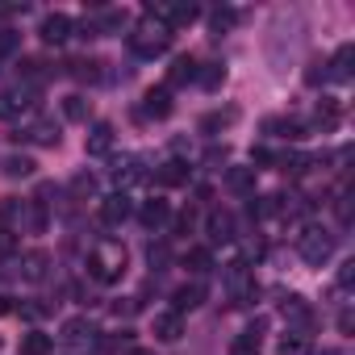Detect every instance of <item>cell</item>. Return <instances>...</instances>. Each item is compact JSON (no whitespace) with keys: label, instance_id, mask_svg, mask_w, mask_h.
Here are the masks:
<instances>
[{"label":"cell","instance_id":"obj_27","mask_svg":"<svg viewBox=\"0 0 355 355\" xmlns=\"http://www.w3.org/2000/svg\"><path fill=\"white\" fill-rule=\"evenodd\" d=\"M21 272H26V280H42V276H46V255H42V251H30V255L21 259Z\"/></svg>","mask_w":355,"mask_h":355},{"label":"cell","instance_id":"obj_25","mask_svg":"<svg viewBox=\"0 0 355 355\" xmlns=\"http://www.w3.org/2000/svg\"><path fill=\"white\" fill-rule=\"evenodd\" d=\"M276 351H280V355H305V351H309V338H305L301 330H288V334L280 338Z\"/></svg>","mask_w":355,"mask_h":355},{"label":"cell","instance_id":"obj_7","mask_svg":"<svg viewBox=\"0 0 355 355\" xmlns=\"http://www.w3.org/2000/svg\"><path fill=\"white\" fill-rule=\"evenodd\" d=\"M130 214H134V201H130L125 193H113V197L101 201V218H105V226H121Z\"/></svg>","mask_w":355,"mask_h":355},{"label":"cell","instance_id":"obj_34","mask_svg":"<svg viewBox=\"0 0 355 355\" xmlns=\"http://www.w3.org/2000/svg\"><path fill=\"white\" fill-rule=\"evenodd\" d=\"M17 42H21V34H13V30H0V59H5V55H13V51H17Z\"/></svg>","mask_w":355,"mask_h":355},{"label":"cell","instance_id":"obj_40","mask_svg":"<svg viewBox=\"0 0 355 355\" xmlns=\"http://www.w3.org/2000/svg\"><path fill=\"white\" fill-rule=\"evenodd\" d=\"M134 309H138V301H117V305H113V313H117V318H130Z\"/></svg>","mask_w":355,"mask_h":355},{"label":"cell","instance_id":"obj_39","mask_svg":"<svg viewBox=\"0 0 355 355\" xmlns=\"http://www.w3.org/2000/svg\"><path fill=\"white\" fill-rule=\"evenodd\" d=\"M230 21H234V13H230V9H218V13H214V30H226Z\"/></svg>","mask_w":355,"mask_h":355},{"label":"cell","instance_id":"obj_5","mask_svg":"<svg viewBox=\"0 0 355 355\" xmlns=\"http://www.w3.org/2000/svg\"><path fill=\"white\" fill-rule=\"evenodd\" d=\"M30 109H34V88H13V92L0 96V117H5V121L21 117V113H30Z\"/></svg>","mask_w":355,"mask_h":355},{"label":"cell","instance_id":"obj_35","mask_svg":"<svg viewBox=\"0 0 355 355\" xmlns=\"http://www.w3.org/2000/svg\"><path fill=\"white\" fill-rule=\"evenodd\" d=\"M272 163H276V155H272L268 146H255V150H251V171H255V167H272Z\"/></svg>","mask_w":355,"mask_h":355},{"label":"cell","instance_id":"obj_11","mask_svg":"<svg viewBox=\"0 0 355 355\" xmlns=\"http://www.w3.org/2000/svg\"><path fill=\"white\" fill-rule=\"evenodd\" d=\"M167 218H171V209H167V201H163V197H155V201H146V205L138 209V222H142L146 230H159Z\"/></svg>","mask_w":355,"mask_h":355},{"label":"cell","instance_id":"obj_19","mask_svg":"<svg viewBox=\"0 0 355 355\" xmlns=\"http://www.w3.org/2000/svg\"><path fill=\"white\" fill-rule=\"evenodd\" d=\"M230 355H259V326L243 330V334L230 343Z\"/></svg>","mask_w":355,"mask_h":355},{"label":"cell","instance_id":"obj_29","mask_svg":"<svg viewBox=\"0 0 355 355\" xmlns=\"http://www.w3.org/2000/svg\"><path fill=\"white\" fill-rule=\"evenodd\" d=\"M92 26H96V34H117V30L125 26V13H121V9H109V13H105L101 21H92Z\"/></svg>","mask_w":355,"mask_h":355},{"label":"cell","instance_id":"obj_12","mask_svg":"<svg viewBox=\"0 0 355 355\" xmlns=\"http://www.w3.org/2000/svg\"><path fill=\"white\" fill-rule=\"evenodd\" d=\"M92 334H96V330H92V322H88V318H67V322L59 326V338H63V343H71V347H76V343H88Z\"/></svg>","mask_w":355,"mask_h":355},{"label":"cell","instance_id":"obj_8","mask_svg":"<svg viewBox=\"0 0 355 355\" xmlns=\"http://www.w3.org/2000/svg\"><path fill=\"white\" fill-rule=\"evenodd\" d=\"M184 334V318L175 313V309H167V313H155V338L159 343H175Z\"/></svg>","mask_w":355,"mask_h":355},{"label":"cell","instance_id":"obj_15","mask_svg":"<svg viewBox=\"0 0 355 355\" xmlns=\"http://www.w3.org/2000/svg\"><path fill=\"white\" fill-rule=\"evenodd\" d=\"M205 305V284H184V288H175V313H184V309H197Z\"/></svg>","mask_w":355,"mask_h":355},{"label":"cell","instance_id":"obj_38","mask_svg":"<svg viewBox=\"0 0 355 355\" xmlns=\"http://www.w3.org/2000/svg\"><path fill=\"white\" fill-rule=\"evenodd\" d=\"M351 280H355V259H347L338 268V288H351Z\"/></svg>","mask_w":355,"mask_h":355},{"label":"cell","instance_id":"obj_24","mask_svg":"<svg viewBox=\"0 0 355 355\" xmlns=\"http://www.w3.org/2000/svg\"><path fill=\"white\" fill-rule=\"evenodd\" d=\"M184 263H189V272H197V276H205V272L214 268V255H209V247H193V251L184 255Z\"/></svg>","mask_w":355,"mask_h":355},{"label":"cell","instance_id":"obj_43","mask_svg":"<svg viewBox=\"0 0 355 355\" xmlns=\"http://www.w3.org/2000/svg\"><path fill=\"white\" fill-rule=\"evenodd\" d=\"M13 309V297H0V313H9Z\"/></svg>","mask_w":355,"mask_h":355},{"label":"cell","instance_id":"obj_37","mask_svg":"<svg viewBox=\"0 0 355 355\" xmlns=\"http://www.w3.org/2000/svg\"><path fill=\"white\" fill-rule=\"evenodd\" d=\"M226 121H234V113H209V117L201 121V130H218V125H226Z\"/></svg>","mask_w":355,"mask_h":355},{"label":"cell","instance_id":"obj_21","mask_svg":"<svg viewBox=\"0 0 355 355\" xmlns=\"http://www.w3.org/2000/svg\"><path fill=\"white\" fill-rule=\"evenodd\" d=\"M284 313L301 326V334H305V330H309V322H313V313H309V305H305L301 297H288V301H284Z\"/></svg>","mask_w":355,"mask_h":355},{"label":"cell","instance_id":"obj_22","mask_svg":"<svg viewBox=\"0 0 355 355\" xmlns=\"http://www.w3.org/2000/svg\"><path fill=\"white\" fill-rule=\"evenodd\" d=\"M21 355H51V334L30 330V334L21 338Z\"/></svg>","mask_w":355,"mask_h":355},{"label":"cell","instance_id":"obj_31","mask_svg":"<svg viewBox=\"0 0 355 355\" xmlns=\"http://www.w3.org/2000/svg\"><path fill=\"white\" fill-rule=\"evenodd\" d=\"M71 67H76L80 80H101V71H96L101 63H96V59H80V63H71Z\"/></svg>","mask_w":355,"mask_h":355},{"label":"cell","instance_id":"obj_18","mask_svg":"<svg viewBox=\"0 0 355 355\" xmlns=\"http://www.w3.org/2000/svg\"><path fill=\"white\" fill-rule=\"evenodd\" d=\"M226 184H230V193H255V171L251 167H230L226 171Z\"/></svg>","mask_w":355,"mask_h":355},{"label":"cell","instance_id":"obj_23","mask_svg":"<svg viewBox=\"0 0 355 355\" xmlns=\"http://www.w3.org/2000/svg\"><path fill=\"white\" fill-rule=\"evenodd\" d=\"M138 175H142V171H138V159H134V155L117 159V167H113V180H117V184H134Z\"/></svg>","mask_w":355,"mask_h":355},{"label":"cell","instance_id":"obj_28","mask_svg":"<svg viewBox=\"0 0 355 355\" xmlns=\"http://www.w3.org/2000/svg\"><path fill=\"white\" fill-rule=\"evenodd\" d=\"M5 175H13V180L17 175H34V159L30 155H9L5 159Z\"/></svg>","mask_w":355,"mask_h":355},{"label":"cell","instance_id":"obj_30","mask_svg":"<svg viewBox=\"0 0 355 355\" xmlns=\"http://www.w3.org/2000/svg\"><path fill=\"white\" fill-rule=\"evenodd\" d=\"M63 117L67 121H88V101L84 96H67L63 101Z\"/></svg>","mask_w":355,"mask_h":355},{"label":"cell","instance_id":"obj_20","mask_svg":"<svg viewBox=\"0 0 355 355\" xmlns=\"http://www.w3.org/2000/svg\"><path fill=\"white\" fill-rule=\"evenodd\" d=\"M26 138H34V142H42V146H55V142H59V125H55V121H34V125L26 130Z\"/></svg>","mask_w":355,"mask_h":355},{"label":"cell","instance_id":"obj_13","mask_svg":"<svg viewBox=\"0 0 355 355\" xmlns=\"http://www.w3.org/2000/svg\"><path fill=\"white\" fill-rule=\"evenodd\" d=\"M351 59H355V46H351V42H343V46L334 51V63H330V71H326V76H330V80H338V84H347V80H351Z\"/></svg>","mask_w":355,"mask_h":355},{"label":"cell","instance_id":"obj_17","mask_svg":"<svg viewBox=\"0 0 355 355\" xmlns=\"http://www.w3.org/2000/svg\"><path fill=\"white\" fill-rule=\"evenodd\" d=\"M189 80H197V59L180 55V59L171 63V71H167V84H171V88H180V84H189Z\"/></svg>","mask_w":355,"mask_h":355},{"label":"cell","instance_id":"obj_6","mask_svg":"<svg viewBox=\"0 0 355 355\" xmlns=\"http://www.w3.org/2000/svg\"><path fill=\"white\" fill-rule=\"evenodd\" d=\"M38 34H42V42L59 46V42H67V38H71V17H67V13H51V17H42Z\"/></svg>","mask_w":355,"mask_h":355},{"label":"cell","instance_id":"obj_32","mask_svg":"<svg viewBox=\"0 0 355 355\" xmlns=\"http://www.w3.org/2000/svg\"><path fill=\"white\" fill-rule=\"evenodd\" d=\"M318 121H322V125H334V121H338V105H334L330 96L318 105Z\"/></svg>","mask_w":355,"mask_h":355},{"label":"cell","instance_id":"obj_3","mask_svg":"<svg viewBox=\"0 0 355 355\" xmlns=\"http://www.w3.org/2000/svg\"><path fill=\"white\" fill-rule=\"evenodd\" d=\"M297 251H301V259H305V263L322 268V263L334 255V239H330L326 230H305V234L297 239Z\"/></svg>","mask_w":355,"mask_h":355},{"label":"cell","instance_id":"obj_26","mask_svg":"<svg viewBox=\"0 0 355 355\" xmlns=\"http://www.w3.org/2000/svg\"><path fill=\"white\" fill-rule=\"evenodd\" d=\"M197 80H201V88H209V92H214V88H222V80H226V67H222V63H205V71L197 67Z\"/></svg>","mask_w":355,"mask_h":355},{"label":"cell","instance_id":"obj_42","mask_svg":"<svg viewBox=\"0 0 355 355\" xmlns=\"http://www.w3.org/2000/svg\"><path fill=\"white\" fill-rule=\"evenodd\" d=\"M193 222H197V214H193V209H189V214H184V218H180V230H184V234H189V230H193Z\"/></svg>","mask_w":355,"mask_h":355},{"label":"cell","instance_id":"obj_4","mask_svg":"<svg viewBox=\"0 0 355 355\" xmlns=\"http://www.w3.org/2000/svg\"><path fill=\"white\" fill-rule=\"evenodd\" d=\"M222 280H226V293H230L234 301H247V297H255V280H251V268H247V259H234V263H226Z\"/></svg>","mask_w":355,"mask_h":355},{"label":"cell","instance_id":"obj_36","mask_svg":"<svg viewBox=\"0 0 355 355\" xmlns=\"http://www.w3.org/2000/svg\"><path fill=\"white\" fill-rule=\"evenodd\" d=\"M146 259H150V268H163V263L171 259V251H167V243H159V247H150V251H146Z\"/></svg>","mask_w":355,"mask_h":355},{"label":"cell","instance_id":"obj_33","mask_svg":"<svg viewBox=\"0 0 355 355\" xmlns=\"http://www.w3.org/2000/svg\"><path fill=\"white\" fill-rule=\"evenodd\" d=\"M71 193H76V197H92V193H96V180H92V175H76V180H71Z\"/></svg>","mask_w":355,"mask_h":355},{"label":"cell","instance_id":"obj_41","mask_svg":"<svg viewBox=\"0 0 355 355\" xmlns=\"http://www.w3.org/2000/svg\"><path fill=\"white\" fill-rule=\"evenodd\" d=\"M351 326H355V318H351V313H338V330L351 334Z\"/></svg>","mask_w":355,"mask_h":355},{"label":"cell","instance_id":"obj_10","mask_svg":"<svg viewBox=\"0 0 355 355\" xmlns=\"http://www.w3.org/2000/svg\"><path fill=\"white\" fill-rule=\"evenodd\" d=\"M205 230H209V239H214V243H230V239H234V214L214 209V214L205 218Z\"/></svg>","mask_w":355,"mask_h":355},{"label":"cell","instance_id":"obj_14","mask_svg":"<svg viewBox=\"0 0 355 355\" xmlns=\"http://www.w3.org/2000/svg\"><path fill=\"white\" fill-rule=\"evenodd\" d=\"M113 150V125L109 121H96L88 130V155H109Z\"/></svg>","mask_w":355,"mask_h":355},{"label":"cell","instance_id":"obj_1","mask_svg":"<svg viewBox=\"0 0 355 355\" xmlns=\"http://www.w3.org/2000/svg\"><path fill=\"white\" fill-rule=\"evenodd\" d=\"M88 272H92L96 284L121 280V272H125V247L113 243V239H101V243L92 247V255H88Z\"/></svg>","mask_w":355,"mask_h":355},{"label":"cell","instance_id":"obj_9","mask_svg":"<svg viewBox=\"0 0 355 355\" xmlns=\"http://www.w3.org/2000/svg\"><path fill=\"white\" fill-rule=\"evenodd\" d=\"M142 113L155 117V121H163V117L171 113V88H150V92L142 96Z\"/></svg>","mask_w":355,"mask_h":355},{"label":"cell","instance_id":"obj_2","mask_svg":"<svg viewBox=\"0 0 355 355\" xmlns=\"http://www.w3.org/2000/svg\"><path fill=\"white\" fill-rule=\"evenodd\" d=\"M171 46V30L167 26H159L155 17L150 21H142L134 34H130V51L138 55V59H155V55H163Z\"/></svg>","mask_w":355,"mask_h":355},{"label":"cell","instance_id":"obj_16","mask_svg":"<svg viewBox=\"0 0 355 355\" xmlns=\"http://www.w3.org/2000/svg\"><path fill=\"white\" fill-rule=\"evenodd\" d=\"M155 180H159V184H167V189H171V184H184V180H189V163H180V159H167V163L155 171Z\"/></svg>","mask_w":355,"mask_h":355},{"label":"cell","instance_id":"obj_44","mask_svg":"<svg viewBox=\"0 0 355 355\" xmlns=\"http://www.w3.org/2000/svg\"><path fill=\"white\" fill-rule=\"evenodd\" d=\"M130 355H155V351H146V347H134V351H130Z\"/></svg>","mask_w":355,"mask_h":355}]
</instances>
